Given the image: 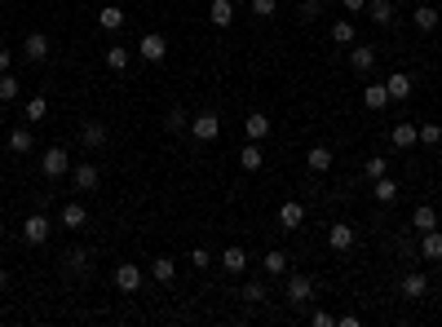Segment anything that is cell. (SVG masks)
<instances>
[{"label": "cell", "mask_w": 442, "mask_h": 327, "mask_svg": "<svg viewBox=\"0 0 442 327\" xmlns=\"http://www.w3.org/2000/svg\"><path fill=\"white\" fill-rule=\"evenodd\" d=\"M217 133H221V115L217 111L190 115V137H195V142H217Z\"/></svg>", "instance_id": "obj_1"}, {"label": "cell", "mask_w": 442, "mask_h": 327, "mask_svg": "<svg viewBox=\"0 0 442 327\" xmlns=\"http://www.w3.org/2000/svg\"><path fill=\"white\" fill-rule=\"evenodd\" d=\"M106 142H111V128H106L102 119H85V124H80V146L85 151H102Z\"/></svg>", "instance_id": "obj_2"}, {"label": "cell", "mask_w": 442, "mask_h": 327, "mask_svg": "<svg viewBox=\"0 0 442 327\" xmlns=\"http://www.w3.org/2000/svg\"><path fill=\"white\" fill-rule=\"evenodd\" d=\"M40 168H44V177H49V181H58V177L71 173V155L62 146H49V151H44V160H40Z\"/></svg>", "instance_id": "obj_3"}, {"label": "cell", "mask_w": 442, "mask_h": 327, "mask_svg": "<svg viewBox=\"0 0 442 327\" xmlns=\"http://www.w3.org/2000/svg\"><path fill=\"white\" fill-rule=\"evenodd\" d=\"M137 53L146 58V62H164V58H169V40H164L160 31H146V35L137 40Z\"/></svg>", "instance_id": "obj_4"}, {"label": "cell", "mask_w": 442, "mask_h": 327, "mask_svg": "<svg viewBox=\"0 0 442 327\" xmlns=\"http://www.w3.org/2000/svg\"><path fill=\"white\" fill-rule=\"evenodd\" d=\"M398 296H402V301H420V296H429V278H425L420 270L402 274V278H398Z\"/></svg>", "instance_id": "obj_5"}, {"label": "cell", "mask_w": 442, "mask_h": 327, "mask_svg": "<svg viewBox=\"0 0 442 327\" xmlns=\"http://www.w3.org/2000/svg\"><path fill=\"white\" fill-rule=\"evenodd\" d=\"M22 58H27V62H44V58H49V35H44V31H27V40H22Z\"/></svg>", "instance_id": "obj_6"}, {"label": "cell", "mask_w": 442, "mask_h": 327, "mask_svg": "<svg viewBox=\"0 0 442 327\" xmlns=\"http://www.w3.org/2000/svg\"><path fill=\"white\" fill-rule=\"evenodd\" d=\"M49 217H44V212H31L27 217V221H22V239H27V244H44V239H49Z\"/></svg>", "instance_id": "obj_7"}, {"label": "cell", "mask_w": 442, "mask_h": 327, "mask_svg": "<svg viewBox=\"0 0 442 327\" xmlns=\"http://www.w3.org/2000/svg\"><path fill=\"white\" fill-rule=\"evenodd\" d=\"M354 239H358V235H354V226H350V221L328 226V248H332V252H350V248H354Z\"/></svg>", "instance_id": "obj_8"}, {"label": "cell", "mask_w": 442, "mask_h": 327, "mask_svg": "<svg viewBox=\"0 0 442 327\" xmlns=\"http://www.w3.org/2000/svg\"><path fill=\"white\" fill-rule=\"evenodd\" d=\"M98 181H102V173H98V164H76L71 168V186L85 195V190H98Z\"/></svg>", "instance_id": "obj_9"}, {"label": "cell", "mask_w": 442, "mask_h": 327, "mask_svg": "<svg viewBox=\"0 0 442 327\" xmlns=\"http://www.w3.org/2000/svg\"><path fill=\"white\" fill-rule=\"evenodd\" d=\"M309 296H314V278L309 274H288V301L292 305H305Z\"/></svg>", "instance_id": "obj_10"}, {"label": "cell", "mask_w": 442, "mask_h": 327, "mask_svg": "<svg viewBox=\"0 0 442 327\" xmlns=\"http://www.w3.org/2000/svg\"><path fill=\"white\" fill-rule=\"evenodd\" d=\"M115 287H119V292H137V287H142V270H137L133 261H119L115 265Z\"/></svg>", "instance_id": "obj_11"}, {"label": "cell", "mask_w": 442, "mask_h": 327, "mask_svg": "<svg viewBox=\"0 0 442 327\" xmlns=\"http://www.w3.org/2000/svg\"><path fill=\"white\" fill-rule=\"evenodd\" d=\"M389 142H393L398 151H411L416 142H420V128L407 124V119H398V124H393V133H389Z\"/></svg>", "instance_id": "obj_12"}, {"label": "cell", "mask_w": 442, "mask_h": 327, "mask_svg": "<svg viewBox=\"0 0 442 327\" xmlns=\"http://www.w3.org/2000/svg\"><path fill=\"white\" fill-rule=\"evenodd\" d=\"M385 93H389V102H407L411 98V76L407 71H393V76L385 80Z\"/></svg>", "instance_id": "obj_13"}, {"label": "cell", "mask_w": 442, "mask_h": 327, "mask_svg": "<svg viewBox=\"0 0 442 327\" xmlns=\"http://www.w3.org/2000/svg\"><path fill=\"white\" fill-rule=\"evenodd\" d=\"M350 67L358 71V76H367V71L376 67V49H372V44H354V49H350Z\"/></svg>", "instance_id": "obj_14"}, {"label": "cell", "mask_w": 442, "mask_h": 327, "mask_svg": "<svg viewBox=\"0 0 442 327\" xmlns=\"http://www.w3.org/2000/svg\"><path fill=\"white\" fill-rule=\"evenodd\" d=\"M416 252H420L425 261H442V230H425V235H420V248H416Z\"/></svg>", "instance_id": "obj_15"}, {"label": "cell", "mask_w": 442, "mask_h": 327, "mask_svg": "<svg viewBox=\"0 0 442 327\" xmlns=\"http://www.w3.org/2000/svg\"><path fill=\"white\" fill-rule=\"evenodd\" d=\"M261 164H266V151H261V142H248V146L239 151V168H244V173H257Z\"/></svg>", "instance_id": "obj_16"}, {"label": "cell", "mask_w": 442, "mask_h": 327, "mask_svg": "<svg viewBox=\"0 0 442 327\" xmlns=\"http://www.w3.org/2000/svg\"><path fill=\"white\" fill-rule=\"evenodd\" d=\"M411 230H416V235H425V230H438V212H434V203H420V208L411 212Z\"/></svg>", "instance_id": "obj_17"}, {"label": "cell", "mask_w": 442, "mask_h": 327, "mask_svg": "<svg viewBox=\"0 0 442 327\" xmlns=\"http://www.w3.org/2000/svg\"><path fill=\"white\" fill-rule=\"evenodd\" d=\"M244 133H248V142H261V137H270V115L253 111V115L244 119Z\"/></svg>", "instance_id": "obj_18"}, {"label": "cell", "mask_w": 442, "mask_h": 327, "mask_svg": "<svg viewBox=\"0 0 442 327\" xmlns=\"http://www.w3.org/2000/svg\"><path fill=\"white\" fill-rule=\"evenodd\" d=\"M301 221H305V203L288 199V203H283V208H279V226H283V230H296Z\"/></svg>", "instance_id": "obj_19"}, {"label": "cell", "mask_w": 442, "mask_h": 327, "mask_svg": "<svg viewBox=\"0 0 442 327\" xmlns=\"http://www.w3.org/2000/svg\"><path fill=\"white\" fill-rule=\"evenodd\" d=\"M363 106H367V111H385V106H389L385 84H363Z\"/></svg>", "instance_id": "obj_20"}, {"label": "cell", "mask_w": 442, "mask_h": 327, "mask_svg": "<svg viewBox=\"0 0 442 327\" xmlns=\"http://www.w3.org/2000/svg\"><path fill=\"white\" fill-rule=\"evenodd\" d=\"M208 22H212V27H230V22H235V5H230V0H212V5H208Z\"/></svg>", "instance_id": "obj_21"}, {"label": "cell", "mask_w": 442, "mask_h": 327, "mask_svg": "<svg viewBox=\"0 0 442 327\" xmlns=\"http://www.w3.org/2000/svg\"><path fill=\"white\" fill-rule=\"evenodd\" d=\"M367 18H372L376 27H389L393 22V0H367Z\"/></svg>", "instance_id": "obj_22"}, {"label": "cell", "mask_w": 442, "mask_h": 327, "mask_svg": "<svg viewBox=\"0 0 442 327\" xmlns=\"http://www.w3.org/2000/svg\"><path fill=\"white\" fill-rule=\"evenodd\" d=\"M438 18H442V14H438L434 5H416V9H411V22H416V31H434V27H438Z\"/></svg>", "instance_id": "obj_23"}, {"label": "cell", "mask_w": 442, "mask_h": 327, "mask_svg": "<svg viewBox=\"0 0 442 327\" xmlns=\"http://www.w3.org/2000/svg\"><path fill=\"white\" fill-rule=\"evenodd\" d=\"M151 274H155V283L169 287L173 278H177V261H173V257H155V261H151Z\"/></svg>", "instance_id": "obj_24"}, {"label": "cell", "mask_w": 442, "mask_h": 327, "mask_svg": "<svg viewBox=\"0 0 442 327\" xmlns=\"http://www.w3.org/2000/svg\"><path fill=\"white\" fill-rule=\"evenodd\" d=\"M372 195H376V203H393V199H398V181H393L389 173L376 177V181H372Z\"/></svg>", "instance_id": "obj_25"}, {"label": "cell", "mask_w": 442, "mask_h": 327, "mask_svg": "<svg viewBox=\"0 0 442 327\" xmlns=\"http://www.w3.org/2000/svg\"><path fill=\"white\" fill-rule=\"evenodd\" d=\"M261 270H266V274H288V252H283V248H270L266 257H261Z\"/></svg>", "instance_id": "obj_26"}, {"label": "cell", "mask_w": 442, "mask_h": 327, "mask_svg": "<svg viewBox=\"0 0 442 327\" xmlns=\"http://www.w3.org/2000/svg\"><path fill=\"white\" fill-rule=\"evenodd\" d=\"M62 270L67 274H89V252L85 248H71L67 257H62Z\"/></svg>", "instance_id": "obj_27"}, {"label": "cell", "mask_w": 442, "mask_h": 327, "mask_svg": "<svg viewBox=\"0 0 442 327\" xmlns=\"http://www.w3.org/2000/svg\"><path fill=\"white\" fill-rule=\"evenodd\" d=\"M305 164H309V173H328V168H332V151L328 146H309Z\"/></svg>", "instance_id": "obj_28"}, {"label": "cell", "mask_w": 442, "mask_h": 327, "mask_svg": "<svg viewBox=\"0 0 442 327\" xmlns=\"http://www.w3.org/2000/svg\"><path fill=\"white\" fill-rule=\"evenodd\" d=\"M62 226H67V230H85V226H89L85 203H67V208H62Z\"/></svg>", "instance_id": "obj_29"}, {"label": "cell", "mask_w": 442, "mask_h": 327, "mask_svg": "<svg viewBox=\"0 0 442 327\" xmlns=\"http://www.w3.org/2000/svg\"><path fill=\"white\" fill-rule=\"evenodd\" d=\"M221 265H226L230 274H244V270H248V252H244V248H226V252H221Z\"/></svg>", "instance_id": "obj_30"}, {"label": "cell", "mask_w": 442, "mask_h": 327, "mask_svg": "<svg viewBox=\"0 0 442 327\" xmlns=\"http://www.w3.org/2000/svg\"><path fill=\"white\" fill-rule=\"evenodd\" d=\"M124 18H128V14H124V9H119V5H106L102 14H98V22H102L106 31H119V27H124Z\"/></svg>", "instance_id": "obj_31"}, {"label": "cell", "mask_w": 442, "mask_h": 327, "mask_svg": "<svg viewBox=\"0 0 442 327\" xmlns=\"http://www.w3.org/2000/svg\"><path fill=\"white\" fill-rule=\"evenodd\" d=\"M9 151H14V155H27V151H31V128H9Z\"/></svg>", "instance_id": "obj_32"}, {"label": "cell", "mask_w": 442, "mask_h": 327, "mask_svg": "<svg viewBox=\"0 0 442 327\" xmlns=\"http://www.w3.org/2000/svg\"><path fill=\"white\" fill-rule=\"evenodd\" d=\"M164 128H169V133H182V128H190V115L182 111V106H169V115H164Z\"/></svg>", "instance_id": "obj_33"}, {"label": "cell", "mask_w": 442, "mask_h": 327, "mask_svg": "<svg viewBox=\"0 0 442 327\" xmlns=\"http://www.w3.org/2000/svg\"><path fill=\"white\" fill-rule=\"evenodd\" d=\"M270 292H266V283H244L239 287V301H248V305H261Z\"/></svg>", "instance_id": "obj_34"}, {"label": "cell", "mask_w": 442, "mask_h": 327, "mask_svg": "<svg viewBox=\"0 0 442 327\" xmlns=\"http://www.w3.org/2000/svg\"><path fill=\"white\" fill-rule=\"evenodd\" d=\"M389 173V164H385V155H372V160L363 164V181H376V177H385Z\"/></svg>", "instance_id": "obj_35"}, {"label": "cell", "mask_w": 442, "mask_h": 327, "mask_svg": "<svg viewBox=\"0 0 442 327\" xmlns=\"http://www.w3.org/2000/svg\"><path fill=\"white\" fill-rule=\"evenodd\" d=\"M318 14H323V0H296V18L301 22H314Z\"/></svg>", "instance_id": "obj_36"}, {"label": "cell", "mask_w": 442, "mask_h": 327, "mask_svg": "<svg viewBox=\"0 0 442 327\" xmlns=\"http://www.w3.org/2000/svg\"><path fill=\"white\" fill-rule=\"evenodd\" d=\"M102 58H106V67H111V71H128V49H119V44H111Z\"/></svg>", "instance_id": "obj_37"}, {"label": "cell", "mask_w": 442, "mask_h": 327, "mask_svg": "<svg viewBox=\"0 0 442 327\" xmlns=\"http://www.w3.org/2000/svg\"><path fill=\"white\" fill-rule=\"evenodd\" d=\"M18 89H22V84L14 80V71H5V76H0V102H14Z\"/></svg>", "instance_id": "obj_38"}, {"label": "cell", "mask_w": 442, "mask_h": 327, "mask_svg": "<svg viewBox=\"0 0 442 327\" xmlns=\"http://www.w3.org/2000/svg\"><path fill=\"white\" fill-rule=\"evenodd\" d=\"M332 40H337V44H354V22H332Z\"/></svg>", "instance_id": "obj_39"}, {"label": "cell", "mask_w": 442, "mask_h": 327, "mask_svg": "<svg viewBox=\"0 0 442 327\" xmlns=\"http://www.w3.org/2000/svg\"><path fill=\"white\" fill-rule=\"evenodd\" d=\"M253 14L257 18H274L279 14V0H253Z\"/></svg>", "instance_id": "obj_40"}, {"label": "cell", "mask_w": 442, "mask_h": 327, "mask_svg": "<svg viewBox=\"0 0 442 327\" xmlns=\"http://www.w3.org/2000/svg\"><path fill=\"white\" fill-rule=\"evenodd\" d=\"M420 142H425V146H438V142H442V124H420Z\"/></svg>", "instance_id": "obj_41"}, {"label": "cell", "mask_w": 442, "mask_h": 327, "mask_svg": "<svg viewBox=\"0 0 442 327\" xmlns=\"http://www.w3.org/2000/svg\"><path fill=\"white\" fill-rule=\"evenodd\" d=\"M190 265H195V270H208V265H212L208 248H190Z\"/></svg>", "instance_id": "obj_42"}, {"label": "cell", "mask_w": 442, "mask_h": 327, "mask_svg": "<svg viewBox=\"0 0 442 327\" xmlns=\"http://www.w3.org/2000/svg\"><path fill=\"white\" fill-rule=\"evenodd\" d=\"M309 323H314V327H337V314H328V310H314V314H309Z\"/></svg>", "instance_id": "obj_43"}, {"label": "cell", "mask_w": 442, "mask_h": 327, "mask_svg": "<svg viewBox=\"0 0 442 327\" xmlns=\"http://www.w3.org/2000/svg\"><path fill=\"white\" fill-rule=\"evenodd\" d=\"M27 119H44V98H31L27 102Z\"/></svg>", "instance_id": "obj_44"}, {"label": "cell", "mask_w": 442, "mask_h": 327, "mask_svg": "<svg viewBox=\"0 0 442 327\" xmlns=\"http://www.w3.org/2000/svg\"><path fill=\"white\" fill-rule=\"evenodd\" d=\"M345 9H350V14H358V9H367V0H341Z\"/></svg>", "instance_id": "obj_45"}, {"label": "cell", "mask_w": 442, "mask_h": 327, "mask_svg": "<svg viewBox=\"0 0 442 327\" xmlns=\"http://www.w3.org/2000/svg\"><path fill=\"white\" fill-rule=\"evenodd\" d=\"M9 71V49H0V76Z\"/></svg>", "instance_id": "obj_46"}, {"label": "cell", "mask_w": 442, "mask_h": 327, "mask_svg": "<svg viewBox=\"0 0 442 327\" xmlns=\"http://www.w3.org/2000/svg\"><path fill=\"white\" fill-rule=\"evenodd\" d=\"M5 287H9V270H5V265H0V292H5Z\"/></svg>", "instance_id": "obj_47"}, {"label": "cell", "mask_w": 442, "mask_h": 327, "mask_svg": "<svg viewBox=\"0 0 442 327\" xmlns=\"http://www.w3.org/2000/svg\"><path fill=\"white\" fill-rule=\"evenodd\" d=\"M0 239H5V221H0Z\"/></svg>", "instance_id": "obj_48"}]
</instances>
